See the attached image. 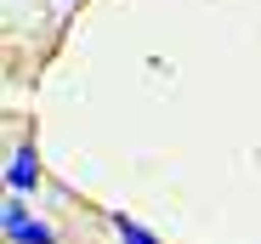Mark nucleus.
I'll return each mask as SVG.
<instances>
[{
	"instance_id": "1",
	"label": "nucleus",
	"mask_w": 261,
	"mask_h": 244,
	"mask_svg": "<svg viewBox=\"0 0 261 244\" xmlns=\"http://www.w3.org/2000/svg\"><path fill=\"white\" fill-rule=\"evenodd\" d=\"M6 238L12 244H51V227H40L23 210V199H12V205H6Z\"/></svg>"
},
{
	"instance_id": "2",
	"label": "nucleus",
	"mask_w": 261,
	"mask_h": 244,
	"mask_svg": "<svg viewBox=\"0 0 261 244\" xmlns=\"http://www.w3.org/2000/svg\"><path fill=\"white\" fill-rule=\"evenodd\" d=\"M40 182V159H34V148H17L12 159H6V187L12 193H29Z\"/></svg>"
},
{
	"instance_id": "3",
	"label": "nucleus",
	"mask_w": 261,
	"mask_h": 244,
	"mask_svg": "<svg viewBox=\"0 0 261 244\" xmlns=\"http://www.w3.org/2000/svg\"><path fill=\"white\" fill-rule=\"evenodd\" d=\"M108 222H114V238H119V244H165V238H153L142 222H130L125 210H119V216H108Z\"/></svg>"
}]
</instances>
